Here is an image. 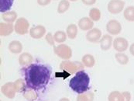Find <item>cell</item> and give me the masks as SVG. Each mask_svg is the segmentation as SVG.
Here are the masks:
<instances>
[{"label":"cell","mask_w":134,"mask_h":101,"mask_svg":"<svg viewBox=\"0 0 134 101\" xmlns=\"http://www.w3.org/2000/svg\"><path fill=\"white\" fill-rule=\"evenodd\" d=\"M22 73L26 88L38 91L44 89L49 83L52 68L47 64L37 61L23 68Z\"/></svg>","instance_id":"1"},{"label":"cell","mask_w":134,"mask_h":101,"mask_svg":"<svg viewBox=\"0 0 134 101\" xmlns=\"http://www.w3.org/2000/svg\"><path fill=\"white\" fill-rule=\"evenodd\" d=\"M90 77L84 71L80 70L75 73V76L69 82L70 88L77 94L86 93L89 89Z\"/></svg>","instance_id":"2"},{"label":"cell","mask_w":134,"mask_h":101,"mask_svg":"<svg viewBox=\"0 0 134 101\" xmlns=\"http://www.w3.org/2000/svg\"><path fill=\"white\" fill-rule=\"evenodd\" d=\"M60 68L65 71V72H69V74H73L80 71L79 69H83L84 65L82 64V62L81 63L78 61H70L68 60H64L61 62Z\"/></svg>","instance_id":"3"},{"label":"cell","mask_w":134,"mask_h":101,"mask_svg":"<svg viewBox=\"0 0 134 101\" xmlns=\"http://www.w3.org/2000/svg\"><path fill=\"white\" fill-rule=\"evenodd\" d=\"M54 51L59 58L64 60H69L72 56V50L67 44H61L58 46H54Z\"/></svg>","instance_id":"4"},{"label":"cell","mask_w":134,"mask_h":101,"mask_svg":"<svg viewBox=\"0 0 134 101\" xmlns=\"http://www.w3.org/2000/svg\"><path fill=\"white\" fill-rule=\"evenodd\" d=\"M30 27V23L24 17H20L16 21L14 25L15 32L19 35H24L28 33V30Z\"/></svg>","instance_id":"5"},{"label":"cell","mask_w":134,"mask_h":101,"mask_svg":"<svg viewBox=\"0 0 134 101\" xmlns=\"http://www.w3.org/2000/svg\"><path fill=\"white\" fill-rule=\"evenodd\" d=\"M125 6V2L122 0H110L108 3V11L112 14L121 13Z\"/></svg>","instance_id":"6"},{"label":"cell","mask_w":134,"mask_h":101,"mask_svg":"<svg viewBox=\"0 0 134 101\" xmlns=\"http://www.w3.org/2000/svg\"><path fill=\"white\" fill-rule=\"evenodd\" d=\"M106 30L111 35H118L122 31V25L118 20H109L106 23Z\"/></svg>","instance_id":"7"},{"label":"cell","mask_w":134,"mask_h":101,"mask_svg":"<svg viewBox=\"0 0 134 101\" xmlns=\"http://www.w3.org/2000/svg\"><path fill=\"white\" fill-rule=\"evenodd\" d=\"M2 93L7 98L13 99L16 96V89H15V84L13 82H9L4 84L1 88Z\"/></svg>","instance_id":"8"},{"label":"cell","mask_w":134,"mask_h":101,"mask_svg":"<svg viewBox=\"0 0 134 101\" xmlns=\"http://www.w3.org/2000/svg\"><path fill=\"white\" fill-rule=\"evenodd\" d=\"M113 46L115 51L118 52H124L129 47V42L124 38H116L113 40Z\"/></svg>","instance_id":"9"},{"label":"cell","mask_w":134,"mask_h":101,"mask_svg":"<svg viewBox=\"0 0 134 101\" xmlns=\"http://www.w3.org/2000/svg\"><path fill=\"white\" fill-rule=\"evenodd\" d=\"M102 38V31L98 28H92L86 34V39L91 43L100 42Z\"/></svg>","instance_id":"10"},{"label":"cell","mask_w":134,"mask_h":101,"mask_svg":"<svg viewBox=\"0 0 134 101\" xmlns=\"http://www.w3.org/2000/svg\"><path fill=\"white\" fill-rule=\"evenodd\" d=\"M30 35L34 39H40L46 34V28L43 25H37L30 30Z\"/></svg>","instance_id":"11"},{"label":"cell","mask_w":134,"mask_h":101,"mask_svg":"<svg viewBox=\"0 0 134 101\" xmlns=\"http://www.w3.org/2000/svg\"><path fill=\"white\" fill-rule=\"evenodd\" d=\"M15 30L14 25L10 23H0V35L3 37L9 36Z\"/></svg>","instance_id":"12"},{"label":"cell","mask_w":134,"mask_h":101,"mask_svg":"<svg viewBox=\"0 0 134 101\" xmlns=\"http://www.w3.org/2000/svg\"><path fill=\"white\" fill-rule=\"evenodd\" d=\"M100 47L102 51H108L113 45V39L111 35L105 34L102 37L100 40Z\"/></svg>","instance_id":"13"},{"label":"cell","mask_w":134,"mask_h":101,"mask_svg":"<svg viewBox=\"0 0 134 101\" xmlns=\"http://www.w3.org/2000/svg\"><path fill=\"white\" fill-rule=\"evenodd\" d=\"M78 27L82 30H90L94 26V22L89 17H83L78 21Z\"/></svg>","instance_id":"14"},{"label":"cell","mask_w":134,"mask_h":101,"mask_svg":"<svg viewBox=\"0 0 134 101\" xmlns=\"http://www.w3.org/2000/svg\"><path fill=\"white\" fill-rule=\"evenodd\" d=\"M34 61L33 56L27 52L22 53L19 57V63L21 66H28L29 65L32 64Z\"/></svg>","instance_id":"15"},{"label":"cell","mask_w":134,"mask_h":101,"mask_svg":"<svg viewBox=\"0 0 134 101\" xmlns=\"http://www.w3.org/2000/svg\"><path fill=\"white\" fill-rule=\"evenodd\" d=\"M9 50L13 54H19L23 51V44L19 40H13L9 44Z\"/></svg>","instance_id":"16"},{"label":"cell","mask_w":134,"mask_h":101,"mask_svg":"<svg viewBox=\"0 0 134 101\" xmlns=\"http://www.w3.org/2000/svg\"><path fill=\"white\" fill-rule=\"evenodd\" d=\"M81 62L84 65V66L87 68H92L96 64V59L93 55L90 54H86L82 57Z\"/></svg>","instance_id":"17"},{"label":"cell","mask_w":134,"mask_h":101,"mask_svg":"<svg viewBox=\"0 0 134 101\" xmlns=\"http://www.w3.org/2000/svg\"><path fill=\"white\" fill-rule=\"evenodd\" d=\"M66 34L68 38L74 40L77 35V26L75 23H71L68 26L66 30Z\"/></svg>","instance_id":"18"},{"label":"cell","mask_w":134,"mask_h":101,"mask_svg":"<svg viewBox=\"0 0 134 101\" xmlns=\"http://www.w3.org/2000/svg\"><path fill=\"white\" fill-rule=\"evenodd\" d=\"M2 18L3 20L6 23H13L15 21L17 20V13L15 11H9V12H6L5 13H2Z\"/></svg>","instance_id":"19"},{"label":"cell","mask_w":134,"mask_h":101,"mask_svg":"<svg viewBox=\"0 0 134 101\" xmlns=\"http://www.w3.org/2000/svg\"><path fill=\"white\" fill-rule=\"evenodd\" d=\"M13 2L14 0H0V12L5 13L10 10Z\"/></svg>","instance_id":"20"},{"label":"cell","mask_w":134,"mask_h":101,"mask_svg":"<svg viewBox=\"0 0 134 101\" xmlns=\"http://www.w3.org/2000/svg\"><path fill=\"white\" fill-rule=\"evenodd\" d=\"M124 18L127 21L130 22H134V6H130L126 7L123 13Z\"/></svg>","instance_id":"21"},{"label":"cell","mask_w":134,"mask_h":101,"mask_svg":"<svg viewBox=\"0 0 134 101\" xmlns=\"http://www.w3.org/2000/svg\"><path fill=\"white\" fill-rule=\"evenodd\" d=\"M23 97L26 100L29 101H34L37 99V94L36 93L35 90L26 89L23 92Z\"/></svg>","instance_id":"22"},{"label":"cell","mask_w":134,"mask_h":101,"mask_svg":"<svg viewBox=\"0 0 134 101\" xmlns=\"http://www.w3.org/2000/svg\"><path fill=\"white\" fill-rule=\"evenodd\" d=\"M115 58L116 61H118L119 64L122 65H127L129 62V57L124 54L123 52H118L115 55Z\"/></svg>","instance_id":"23"},{"label":"cell","mask_w":134,"mask_h":101,"mask_svg":"<svg viewBox=\"0 0 134 101\" xmlns=\"http://www.w3.org/2000/svg\"><path fill=\"white\" fill-rule=\"evenodd\" d=\"M109 101H123L124 97L122 95V93H120L119 91H113L110 93V94L108 97Z\"/></svg>","instance_id":"24"},{"label":"cell","mask_w":134,"mask_h":101,"mask_svg":"<svg viewBox=\"0 0 134 101\" xmlns=\"http://www.w3.org/2000/svg\"><path fill=\"white\" fill-rule=\"evenodd\" d=\"M70 7V2L68 0H61L58 6V13L62 14L65 13Z\"/></svg>","instance_id":"25"},{"label":"cell","mask_w":134,"mask_h":101,"mask_svg":"<svg viewBox=\"0 0 134 101\" xmlns=\"http://www.w3.org/2000/svg\"><path fill=\"white\" fill-rule=\"evenodd\" d=\"M94 93L92 92H88L85 93L79 94L77 97V101H93Z\"/></svg>","instance_id":"26"},{"label":"cell","mask_w":134,"mask_h":101,"mask_svg":"<svg viewBox=\"0 0 134 101\" xmlns=\"http://www.w3.org/2000/svg\"><path fill=\"white\" fill-rule=\"evenodd\" d=\"M15 84V89L16 93H23L27 88L25 81H23L22 79H18L16 82H14Z\"/></svg>","instance_id":"27"},{"label":"cell","mask_w":134,"mask_h":101,"mask_svg":"<svg viewBox=\"0 0 134 101\" xmlns=\"http://www.w3.org/2000/svg\"><path fill=\"white\" fill-rule=\"evenodd\" d=\"M54 38L55 42L62 44L67 40L68 36L65 32H64L62 30H58L57 32H55V34H54Z\"/></svg>","instance_id":"28"},{"label":"cell","mask_w":134,"mask_h":101,"mask_svg":"<svg viewBox=\"0 0 134 101\" xmlns=\"http://www.w3.org/2000/svg\"><path fill=\"white\" fill-rule=\"evenodd\" d=\"M89 18L93 21H98L101 19V11L97 8H92L89 11Z\"/></svg>","instance_id":"29"},{"label":"cell","mask_w":134,"mask_h":101,"mask_svg":"<svg viewBox=\"0 0 134 101\" xmlns=\"http://www.w3.org/2000/svg\"><path fill=\"white\" fill-rule=\"evenodd\" d=\"M45 40H46V41L50 45L54 46V44H55V40H54V38L53 34L51 32H49V33L47 34V35L45 36Z\"/></svg>","instance_id":"30"},{"label":"cell","mask_w":134,"mask_h":101,"mask_svg":"<svg viewBox=\"0 0 134 101\" xmlns=\"http://www.w3.org/2000/svg\"><path fill=\"white\" fill-rule=\"evenodd\" d=\"M123 97H124V100L123 101H130L131 100V93L130 92L125 91L122 93Z\"/></svg>","instance_id":"31"},{"label":"cell","mask_w":134,"mask_h":101,"mask_svg":"<svg viewBox=\"0 0 134 101\" xmlns=\"http://www.w3.org/2000/svg\"><path fill=\"white\" fill-rule=\"evenodd\" d=\"M51 2V0H37V3L38 5L41 6H47L48 4H50Z\"/></svg>","instance_id":"32"},{"label":"cell","mask_w":134,"mask_h":101,"mask_svg":"<svg viewBox=\"0 0 134 101\" xmlns=\"http://www.w3.org/2000/svg\"><path fill=\"white\" fill-rule=\"evenodd\" d=\"M81 2L86 6H92L96 2V0H81Z\"/></svg>","instance_id":"33"},{"label":"cell","mask_w":134,"mask_h":101,"mask_svg":"<svg viewBox=\"0 0 134 101\" xmlns=\"http://www.w3.org/2000/svg\"><path fill=\"white\" fill-rule=\"evenodd\" d=\"M130 52L133 56H134V43H133L130 47Z\"/></svg>","instance_id":"34"},{"label":"cell","mask_w":134,"mask_h":101,"mask_svg":"<svg viewBox=\"0 0 134 101\" xmlns=\"http://www.w3.org/2000/svg\"><path fill=\"white\" fill-rule=\"evenodd\" d=\"M59 101H70V100H69V99H68V98H65V97H64V98H61V99H60Z\"/></svg>","instance_id":"35"},{"label":"cell","mask_w":134,"mask_h":101,"mask_svg":"<svg viewBox=\"0 0 134 101\" xmlns=\"http://www.w3.org/2000/svg\"><path fill=\"white\" fill-rule=\"evenodd\" d=\"M68 1H71V2H76L77 0H68Z\"/></svg>","instance_id":"36"}]
</instances>
